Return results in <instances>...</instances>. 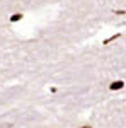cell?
<instances>
[{
	"instance_id": "obj_1",
	"label": "cell",
	"mask_w": 126,
	"mask_h": 128,
	"mask_svg": "<svg viewBox=\"0 0 126 128\" xmlns=\"http://www.w3.org/2000/svg\"><path fill=\"white\" fill-rule=\"evenodd\" d=\"M123 86H125L123 80H114V82H111L109 89H111V90H119V89H123Z\"/></svg>"
},
{
	"instance_id": "obj_2",
	"label": "cell",
	"mask_w": 126,
	"mask_h": 128,
	"mask_svg": "<svg viewBox=\"0 0 126 128\" xmlns=\"http://www.w3.org/2000/svg\"><path fill=\"white\" fill-rule=\"evenodd\" d=\"M22 19V14H14L12 17H10V22H17V20Z\"/></svg>"
},
{
	"instance_id": "obj_3",
	"label": "cell",
	"mask_w": 126,
	"mask_h": 128,
	"mask_svg": "<svg viewBox=\"0 0 126 128\" xmlns=\"http://www.w3.org/2000/svg\"><path fill=\"white\" fill-rule=\"evenodd\" d=\"M119 36H121V34H119V32H118V34H113V36H111V38H109V40H106V41H104V44H109V43H111V41L118 40V38H119Z\"/></svg>"
},
{
	"instance_id": "obj_4",
	"label": "cell",
	"mask_w": 126,
	"mask_h": 128,
	"mask_svg": "<svg viewBox=\"0 0 126 128\" xmlns=\"http://www.w3.org/2000/svg\"><path fill=\"white\" fill-rule=\"evenodd\" d=\"M82 128H90V126H82Z\"/></svg>"
}]
</instances>
